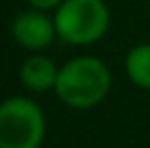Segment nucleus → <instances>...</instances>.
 <instances>
[{
  "instance_id": "0eeeda50",
  "label": "nucleus",
  "mask_w": 150,
  "mask_h": 148,
  "mask_svg": "<svg viewBox=\"0 0 150 148\" xmlns=\"http://www.w3.org/2000/svg\"><path fill=\"white\" fill-rule=\"evenodd\" d=\"M63 2L65 0H28L30 9H37V11H57Z\"/></svg>"
},
{
  "instance_id": "20e7f679",
  "label": "nucleus",
  "mask_w": 150,
  "mask_h": 148,
  "mask_svg": "<svg viewBox=\"0 0 150 148\" xmlns=\"http://www.w3.org/2000/svg\"><path fill=\"white\" fill-rule=\"evenodd\" d=\"M11 35L18 46L30 50V52H41L54 42L57 26L54 20L46 15V11L28 9V11H20L13 18Z\"/></svg>"
},
{
  "instance_id": "39448f33",
  "label": "nucleus",
  "mask_w": 150,
  "mask_h": 148,
  "mask_svg": "<svg viewBox=\"0 0 150 148\" xmlns=\"http://www.w3.org/2000/svg\"><path fill=\"white\" fill-rule=\"evenodd\" d=\"M57 79H59V68H57V63L50 57L41 55V52L30 55V57L24 59V63L20 65V83L28 91H35V94L54 89Z\"/></svg>"
},
{
  "instance_id": "423d86ee",
  "label": "nucleus",
  "mask_w": 150,
  "mask_h": 148,
  "mask_svg": "<svg viewBox=\"0 0 150 148\" xmlns=\"http://www.w3.org/2000/svg\"><path fill=\"white\" fill-rule=\"evenodd\" d=\"M126 76L135 87L150 89V44H137L124 59Z\"/></svg>"
},
{
  "instance_id": "f03ea898",
  "label": "nucleus",
  "mask_w": 150,
  "mask_h": 148,
  "mask_svg": "<svg viewBox=\"0 0 150 148\" xmlns=\"http://www.w3.org/2000/svg\"><path fill=\"white\" fill-rule=\"evenodd\" d=\"M57 37L70 46L100 42L111 24V13L102 0H65L54 11Z\"/></svg>"
},
{
  "instance_id": "7ed1b4c3",
  "label": "nucleus",
  "mask_w": 150,
  "mask_h": 148,
  "mask_svg": "<svg viewBox=\"0 0 150 148\" xmlns=\"http://www.w3.org/2000/svg\"><path fill=\"white\" fill-rule=\"evenodd\" d=\"M46 115L26 96H11L0 103V148H41Z\"/></svg>"
},
{
  "instance_id": "f257e3e1",
  "label": "nucleus",
  "mask_w": 150,
  "mask_h": 148,
  "mask_svg": "<svg viewBox=\"0 0 150 148\" xmlns=\"http://www.w3.org/2000/svg\"><path fill=\"white\" fill-rule=\"evenodd\" d=\"M111 72L98 57L81 55L59 68L54 94L70 109H94L109 96Z\"/></svg>"
}]
</instances>
